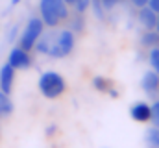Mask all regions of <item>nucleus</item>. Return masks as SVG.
Instances as JSON below:
<instances>
[{"label":"nucleus","mask_w":159,"mask_h":148,"mask_svg":"<svg viewBox=\"0 0 159 148\" xmlns=\"http://www.w3.org/2000/svg\"><path fill=\"white\" fill-rule=\"evenodd\" d=\"M39 17L46 28H57L61 22L69 21L70 11L65 0H39Z\"/></svg>","instance_id":"nucleus-1"},{"label":"nucleus","mask_w":159,"mask_h":148,"mask_svg":"<svg viewBox=\"0 0 159 148\" xmlns=\"http://www.w3.org/2000/svg\"><path fill=\"white\" fill-rule=\"evenodd\" d=\"M37 87H39V93L48 98V100H56L59 96L65 95L67 91V81L65 78L56 71H44L39 76V81H37Z\"/></svg>","instance_id":"nucleus-2"},{"label":"nucleus","mask_w":159,"mask_h":148,"mask_svg":"<svg viewBox=\"0 0 159 148\" xmlns=\"http://www.w3.org/2000/svg\"><path fill=\"white\" fill-rule=\"evenodd\" d=\"M44 28H46V26H44V22H43L41 17H30L28 22H26V26H24V30H22V34H20V37H19V43H17V44H19L20 48L32 52L34 46H35V43H37L39 37L43 35Z\"/></svg>","instance_id":"nucleus-3"},{"label":"nucleus","mask_w":159,"mask_h":148,"mask_svg":"<svg viewBox=\"0 0 159 148\" xmlns=\"http://www.w3.org/2000/svg\"><path fill=\"white\" fill-rule=\"evenodd\" d=\"M7 63L15 69V71H26V69H30L32 67V56H30V52L28 50H24V48H20L19 44L17 46H13L11 50H9V56H7Z\"/></svg>","instance_id":"nucleus-4"},{"label":"nucleus","mask_w":159,"mask_h":148,"mask_svg":"<svg viewBox=\"0 0 159 148\" xmlns=\"http://www.w3.org/2000/svg\"><path fill=\"white\" fill-rule=\"evenodd\" d=\"M56 44H57V50H59L61 58L70 56L72 50H74V44H76V34L72 30H69V28L59 30L57 35H56Z\"/></svg>","instance_id":"nucleus-5"},{"label":"nucleus","mask_w":159,"mask_h":148,"mask_svg":"<svg viewBox=\"0 0 159 148\" xmlns=\"http://www.w3.org/2000/svg\"><path fill=\"white\" fill-rule=\"evenodd\" d=\"M129 117H131L135 122H139V124L150 122V117H152V108H150V104H148V102H143V100L135 102V104L129 108Z\"/></svg>","instance_id":"nucleus-6"},{"label":"nucleus","mask_w":159,"mask_h":148,"mask_svg":"<svg viewBox=\"0 0 159 148\" xmlns=\"http://www.w3.org/2000/svg\"><path fill=\"white\" fill-rule=\"evenodd\" d=\"M13 83H15V69L9 63H4L0 67V91H4L6 95H11Z\"/></svg>","instance_id":"nucleus-7"},{"label":"nucleus","mask_w":159,"mask_h":148,"mask_svg":"<svg viewBox=\"0 0 159 148\" xmlns=\"http://www.w3.org/2000/svg\"><path fill=\"white\" fill-rule=\"evenodd\" d=\"M137 19H139V22H141V26H143L144 30H156V26H157V13H156L150 6L139 7Z\"/></svg>","instance_id":"nucleus-8"},{"label":"nucleus","mask_w":159,"mask_h":148,"mask_svg":"<svg viewBox=\"0 0 159 148\" xmlns=\"http://www.w3.org/2000/svg\"><path fill=\"white\" fill-rule=\"evenodd\" d=\"M141 89L146 93V95H156L159 93V74L152 69V71H146L141 78Z\"/></svg>","instance_id":"nucleus-9"},{"label":"nucleus","mask_w":159,"mask_h":148,"mask_svg":"<svg viewBox=\"0 0 159 148\" xmlns=\"http://www.w3.org/2000/svg\"><path fill=\"white\" fill-rule=\"evenodd\" d=\"M141 44L144 48H156L159 46V32L157 30H144L141 35Z\"/></svg>","instance_id":"nucleus-10"},{"label":"nucleus","mask_w":159,"mask_h":148,"mask_svg":"<svg viewBox=\"0 0 159 148\" xmlns=\"http://www.w3.org/2000/svg\"><path fill=\"white\" fill-rule=\"evenodd\" d=\"M69 22H70V28L69 30H72L74 34H81L85 30V17H83V13L74 11V15L69 17Z\"/></svg>","instance_id":"nucleus-11"},{"label":"nucleus","mask_w":159,"mask_h":148,"mask_svg":"<svg viewBox=\"0 0 159 148\" xmlns=\"http://www.w3.org/2000/svg\"><path fill=\"white\" fill-rule=\"evenodd\" d=\"M113 87V81L106 76H94L93 78V89L98 91V93H107L109 89Z\"/></svg>","instance_id":"nucleus-12"},{"label":"nucleus","mask_w":159,"mask_h":148,"mask_svg":"<svg viewBox=\"0 0 159 148\" xmlns=\"http://www.w3.org/2000/svg\"><path fill=\"white\" fill-rule=\"evenodd\" d=\"M11 113H13V102H11L9 95L0 91V117H9Z\"/></svg>","instance_id":"nucleus-13"},{"label":"nucleus","mask_w":159,"mask_h":148,"mask_svg":"<svg viewBox=\"0 0 159 148\" xmlns=\"http://www.w3.org/2000/svg\"><path fill=\"white\" fill-rule=\"evenodd\" d=\"M144 139H146V145L150 148H159V128H156V126L148 128Z\"/></svg>","instance_id":"nucleus-14"},{"label":"nucleus","mask_w":159,"mask_h":148,"mask_svg":"<svg viewBox=\"0 0 159 148\" xmlns=\"http://www.w3.org/2000/svg\"><path fill=\"white\" fill-rule=\"evenodd\" d=\"M89 9H93L94 17L100 19V21L106 17V9H104V6H102V0H91V7H89Z\"/></svg>","instance_id":"nucleus-15"},{"label":"nucleus","mask_w":159,"mask_h":148,"mask_svg":"<svg viewBox=\"0 0 159 148\" xmlns=\"http://www.w3.org/2000/svg\"><path fill=\"white\" fill-rule=\"evenodd\" d=\"M148 61H150V67H152V69L159 74V46H156V48H150Z\"/></svg>","instance_id":"nucleus-16"},{"label":"nucleus","mask_w":159,"mask_h":148,"mask_svg":"<svg viewBox=\"0 0 159 148\" xmlns=\"http://www.w3.org/2000/svg\"><path fill=\"white\" fill-rule=\"evenodd\" d=\"M150 108H152V117H150V122H152V126L159 128V100L152 102V104H150Z\"/></svg>","instance_id":"nucleus-17"},{"label":"nucleus","mask_w":159,"mask_h":148,"mask_svg":"<svg viewBox=\"0 0 159 148\" xmlns=\"http://www.w3.org/2000/svg\"><path fill=\"white\" fill-rule=\"evenodd\" d=\"M74 11L78 13H87V9L91 7V0H74Z\"/></svg>","instance_id":"nucleus-18"},{"label":"nucleus","mask_w":159,"mask_h":148,"mask_svg":"<svg viewBox=\"0 0 159 148\" xmlns=\"http://www.w3.org/2000/svg\"><path fill=\"white\" fill-rule=\"evenodd\" d=\"M124 0H102V6H104V9L106 11H111V9H115L119 4H122Z\"/></svg>","instance_id":"nucleus-19"},{"label":"nucleus","mask_w":159,"mask_h":148,"mask_svg":"<svg viewBox=\"0 0 159 148\" xmlns=\"http://www.w3.org/2000/svg\"><path fill=\"white\" fill-rule=\"evenodd\" d=\"M44 133H46V137H54V135L57 133V126H56V124H50V126H46Z\"/></svg>","instance_id":"nucleus-20"},{"label":"nucleus","mask_w":159,"mask_h":148,"mask_svg":"<svg viewBox=\"0 0 159 148\" xmlns=\"http://www.w3.org/2000/svg\"><path fill=\"white\" fill-rule=\"evenodd\" d=\"M128 2H129L133 7H137V9H139V7H144V6H148V0H128Z\"/></svg>","instance_id":"nucleus-21"},{"label":"nucleus","mask_w":159,"mask_h":148,"mask_svg":"<svg viewBox=\"0 0 159 148\" xmlns=\"http://www.w3.org/2000/svg\"><path fill=\"white\" fill-rule=\"evenodd\" d=\"M148 6H150L156 13H159V0H148Z\"/></svg>","instance_id":"nucleus-22"},{"label":"nucleus","mask_w":159,"mask_h":148,"mask_svg":"<svg viewBox=\"0 0 159 148\" xmlns=\"http://www.w3.org/2000/svg\"><path fill=\"white\" fill-rule=\"evenodd\" d=\"M17 30H19V26H13V28H11V32H9V35H7V41H13V39L17 37Z\"/></svg>","instance_id":"nucleus-23"},{"label":"nucleus","mask_w":159,"mask_h":148,"mask_svg":"<svg viewBox=\"0 0 159 148\" xmlns=\"http://www.w3.org/2000/svg\"><path fill=\"white\" fill-rule=\"evenodd\" d=\"M107 95H109V96H111V98H119V91H117V89H115V87H111V89H109V91H107Z\"/></svg>","instance_id":"nucleus-24"},{"label":"nucleus","mask_w":159,"mask_h":148,"mask_svg":"<svg viewBox=\"0 0 159 148\" xmlns=\"http://www.w3.org/2000/svg\"><path fill=\"white\" fill-rule=\"evenodd\" d=\"M65 4H67L69 7H72V6H74V0H65Z\"/></svg>","instance_id":"nucleus-25"},{"label":"nucleus","mask_w":159,"mask_h":148,"mask_svg":"<svg viewBox=\"0 0 159 148\" xmlns=\"http://www.w3.org/2000/svg\"><path fill=\"white\" fill-rule=\"evenodd\" d=\"M17 4H20V0H11V7H15Z\"/></svg>","instance_id":"nucleus-26"},{"label":"nucleus","mask_w":159,"mask_h":148,"mask_svg":"<svg viewBox=\"0 0 159 148\" xmlns=\"http://www.w3.org/2000/svg\"><path fill=\"white\" fill-rule=\"evenodd\" d=\"M156 30L159 32V13H157V26H156Z\"/></svg>","instance_id":"nucleus-27"}]
</instances>
